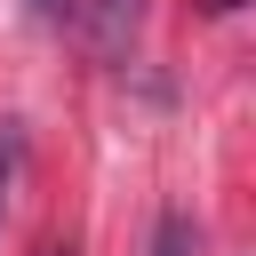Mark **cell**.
<instances>
[{
    "label": "cell",
    "instance_id": "6da1fadb",
    "mask_svg": "<svg viewBox=\"0 0 256 256\" xmlns=\"http://www.w3.org/2000/svg\"><path fill=\"white\" fill-rule=\"evenodd\" d=\"M72 24H80V40H88V56L120 64V56L136 48V32H144V0H72Z\"/></svg>",
    "mask_w": 256,
    "mask_h": 256
},
{
    "label": "cell",
    "instance_id": "7a4b0ae2",
    "mask_svg": "<svg viewBox=\"0 0 256 256\" xmlns=\"http://www.w3.org/2000/svg\"><path fill=\"white\" fill-rule=\"evenodd\" d=\"M16 184H24V128L0 120V224H8V208H16Z\"/></svg>",
    "mask_w": 256,
    "mask_h": 256
},
{
    "label": "cell",
    "instance_id": "3957f363",
    "mask_svg": "<svg viewBox=\"0 0 256 256\" xmlns=\"http://www.w3.org/2000/svg\"><path fill=\"white\" fill-rule=\"evenodd\" d=\"M192 248H200L192 216H160V240H152V256H192Z\"/></svg>",
    "mask_w": 256,
    "mask_h": 256
},
{
    "label": "cell",
    "instance_id": "277c9868",
    "mask_svg": "<svg viewBox=\"0 0 256 256\" xmlns=\"http://www.w3.org/2000/svg\"><path fill=\"white\" fill-rule=\"evenodd\" d=\"M32 256H80V240H72V232H48V240H40Z\"/></svg>",
    "mask_w": 256,
    "mask_h": 256
},
{
    "label": "cell",
    "instance_id": "5b68a950",
    "mask_svg": "<svg viewBox=\"0 0 256 256\" xmlns=\"http://www.w3.org/2000/svg\"><path fill=\"white\" fill-rule=\"evenodd\" d=\"M32 16H40V24H64V16H72V0H32Z\"/></svg>",
    "mask_w": 256,
    "mask_h": 256
}]
</instances>
